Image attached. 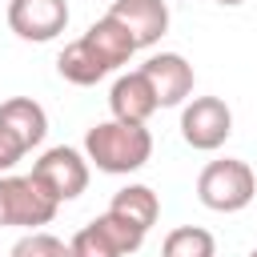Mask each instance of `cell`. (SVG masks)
<instances>
[{
    "label": "cell",
    "mask_w": 257,
    "mask_h": 257,
    "mask_svg": "<svg viewBox=\"0 0 257 257\" xmlns=\"http://www.w3.org/2000/svg\"><path fill=\"white\" fill-rule=\"evenodd\" d=\"M68 257H120L116 249H112V241L100 233V225L96 221H88L72 241H68Z\"/></svg>",
    "instance_id": "2e32d148"
},
{
    "label": "cell",
    "mask_w": 257,
    "mask_h": 257,
    "mask_svg": "<svg viewBox=\"0 0 257 257\" xmlns=\"http://www.w3.org/2000/svg\"><path fill=\"white\" fill-rule=\"evenodd\" d=\"M108 16L128 28L137 48H149L169 32V4L165 0H112Z\"/></svg>",
    "instance_id": "ba28073f"
},
{
    "label": "cell",
    "mask_w": 257,
    "mask_h": 257,
    "mask_svg": "<svg viewBox=\"0 0 257 257\" xmlns=\"http://www.w3.org/2000/svg\"><path fill=\"white\" fill-rule=\"evenodd\" d=\"M28 177L60 205V201H72V197H80V193L88 189V161H84L76 149L56 145V149L40 153V161L32 165Z\"/></svg>",
    "instance_id": "277c9868"
},
{
    "label": "cell",
    "mask_w": 257,
    "mask_h": 257,
    "mask_svg": "<svg viewBox=\"0 0 257 257\" xmlns=\"http://www.w3.org/2000/svg\"><path fill=\"white\" fill-rule=\"evenodd\" d=\"M56 217V201L32 181V177H0V225L12 229H36Z\"/></svg>",
    "instance_id": "3957f363"
},
{
    "label": "cell",
    "mask_w": 257,
    "mask_h": 257,
    "mask_svg": "<svg viewBox=\"0 0 257 257\" xmlns=\"http://www.w3.org/2000/svg\"><path fill=\"white\" fill-rule=\"evenodd\" d=\"M217 4H225V8H233V4H245V0H217Z\"/></svg>",
    "instance_id": "d6986e66"
},
{
    "label": "cell",
    "mask_w": 257,
    "mask_h": 257,
    "mask_svg": "<svg viewBox=\"0 0 257 257\" xmlns=\"http://www.w3.org/2000/svg\"><path fill=\"white\" fill-rule=\"evenodd\" d=\"M108 104H112V116H116V120H133V124H145V120L161 108V104H157V92H153V84L145 80L141 68L116 76V84H112V92H108Z\"/></svg>",
    "instance_id": "9c48e42d"
},
{
    "label": "cell",
    "mask_w": 257,
    "mask_h": 257,
    "mask_svg": "<svg viewBox=\"0 0 257 257\" xmlns=\"http://www.w3.org/2000/svg\"><path fill=\"white\" fill-rule=\"evenodd\" d=\"M257 193V177L245 161L237 157H221V161H209L201 173H197V197L205 209L213 213H237L253 201Z\"/></svg>",
    "instance_id": "7a4b0ae2"
},
{
    "label": "cell",
    "mask_w": 257,
    "mask_h": 257,
    "mask_svg": "<svg viewBox=\"0 0 257 257\" xmlns=\"http://www.w3.org/2000/svg\"><path fill=\"white\" fill-rule=\"evenodd\" d=\"M96 225H100V233L112 241V249L124 257V253H137L141 249V241H145V229H137V225H128L124 217H116V213H100L96 217Z\"/></svg>",
    "instance_id": "9a60e30c"
},
{
    "label": "cell",
    "mask_w": 257,
    "mask_h": 257,
    "mask_svg": "<svg viewBox=\"0 0 257 257\" xmlns=\"http://www.w3.org/2000/svg\"><path fill=\"white\" fill-rule=\"evenodd\" d=\"M56 68H60V76H64L68 84H96L100 76H108V72H112V68L104 64V56H100L84 36H76L72 44H64V48H60Z\"/></svg>",
    "instance_id": "8fae6325"
},
{
    "label": "cell",
    "mask_w": 257,
    "mask_h": 257,
    "mask_svg": "<svg viewBox=\"0 0 257 257\" xmlns=\"http://www.w3.org/2000/svg\"><path fill=\"white\" fill-rule=\"evenodd\" d=\"M68 24V0H8V28L20 40H56Z\"/></svg>",
    "instance_id": "8992f818"
},
{
    "label": "cell",
    "mask_w": 257,
    "mask_h": 257,
    "mask_svg": "<svg viewBox=\"0 0 257 257\" xmlns=\"http://www.w3.org/2000/svg\"><path fill=\"white\" fill-rule=\"evenodd\" d=\"M12 257H68V245L44 229H32L12 245Z\"/></svg>",
    "instance_id": "e0dca14e"
},
{
    "label": "cell",
    "mask_w": 257,
    "mask_h": 257,
    "mask_svg": "<svg viewBox=\"0 0 257 257\" xmlns=\"http://www.w3.org/2000/svg\"><path fill=\"white\" fill-rule=\"evenodd\" d=\"M24 153H28V149H24V145H20L8 128H0V177H4V173H8V169L24 157Z\"/></svg>",
    "instance_id": "ac0fdd59"
},
{
    "label": "cell",
    "mask_w": 257,
    "mask_h": 257,
    "mask_svg": "<svg viewBox=\"0 0 257 257\" xmlns=\"http://www.w3.org/2000/svg\"><path fill=\"white\" fill-rule=\"evenodd\" d=\"M161 253L165 257H217V241L201 225H177V229H169Z\"/></svg>",
    "instance_id": "5bb4252c"
},
{
    "label": "cell",
    "mask_w": 257,
    "mask_h": 257,
    "mask_svg": "<svg viewBox=\"0 0 257 257\" xmlns=\"http://www.w3.org/2000/svg\"><path fill=\"white\" fill-rule=\"evenodd\" d=\"M141 72H145V80L153 84L161 108H173V104H181V100L193 92V64H189L181 52H157V56H149V60L141 64Z\"/></svg>",
    "instance_id": "52a82bcc"
},
{
    "label": "cell",
    "mask_w": 257,
    "mask_h": 257,
    "mask_svg": "<svg viewBox=\"0 0 257 257\" xmlns=\"http://www.w3.org/2000/svg\"><path fill=\"white\" fill-rule=\"evenodd\" d=\"M108 213H116V217H124L128 225H137V229L149 233V225H157V217H161V201H157V193H153L149 185H128V189H120V193L112 197Z\"/></svg>",
    "instance_id": "4fadbf2b"
},
{
    "label": "cell",
    "mask_w": 257,
    "mask_h": 257,
    "mask_svg": "<svg viewBox=\"0 0 257 257\" xmlns=\"http://www.w3.org/2000/svg\"><path fill=\"white\" fill-rule=\"evenodd\" d=\"M84 153L100 173H133L153 157V133L133 120H100L84 133Z\"/></svg>",
    "instance_id": "6da1fadb"
},
{
    "label": "cell",
    "mask_w": 257,
    "mask_h": 257,
    "mask_svg": "<svg viewBox=\"0 0 257 257\" xmlns=\"http://www.w3.org/2000/svg\"><path fill=\"white\" fill-rule=\"evenodd\" d=\"M233 133V112L221 96H193L181 112V137L185 145L201 149V153H213L229 141Z\"/></svg>",
    "instance_id": "5b68a950"
},
{
    "label": "cell",
    "mask_w": 257,
    "mask_h": 257,
    "mask_svg": "<svg viewBox=\"0 0 257 257\" xmlns=\"http://www.w3.org/2000/svg\"><path fill=\"white\" fill-rule=\"evenodd\" d=\"M249 257H257V249H253V253H249Z\"/></svg>",
    "instance_id": "ffe728a7"
},
{
    "label": "cell",
    "mask_w": 257,
    "mask_h": 257,
    "mask_svg": "<svg viewBox=\"0 0 257 257\" xmlns=\"http://www.w3.org/2000/svg\"><path fill=\"white\" fill-rule=\"evenodd\" d=\"M0 128H8L24 149H32V145L44 141L48 116H44V108H40L32 96H12V100L0 104Z\"/></svg>",
    "instance_id": "30bf717a"
},
{
    "label": "cell",
    "mask_w": 257,
    "mask_h": 257,
    "mask_svg": "<svg viewBox=\"0 0 257 257\" xmlns=\"http://www.w3.org/2000/svg\"><path fill=\"white\" fill-rule=\"evenodd\" d=\"M84 40L104 56V64L108 68H116V64H124L133 52H137V44H133V36H128V28L124 24H116L108 12L100 16V20H92L88 24V32H84Z\"/></svg>",
    "instance_id": "7c38bea8"
}]
</instances>
